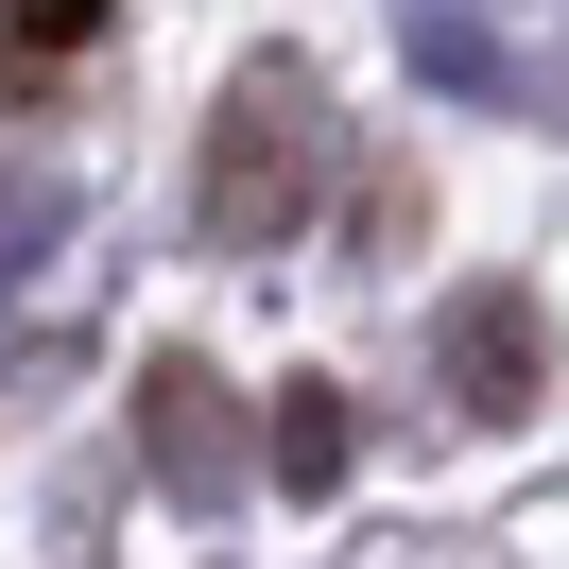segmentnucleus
<instances>
[{"label": "nucleus", "mask_w": 569, "mask_h": 569, "mask_svg": "<svg viewBox=\"0 0 569 569\" xmlns=\"http://www.w3.org/2000/svg\"><path fill=\"white\" fill-rule=\"evenodd\" d=\"M0 36H18V52H87V36H104V0H0Z\"/></svg>", "instance_id": "nucleus-1"}]
</instances>
